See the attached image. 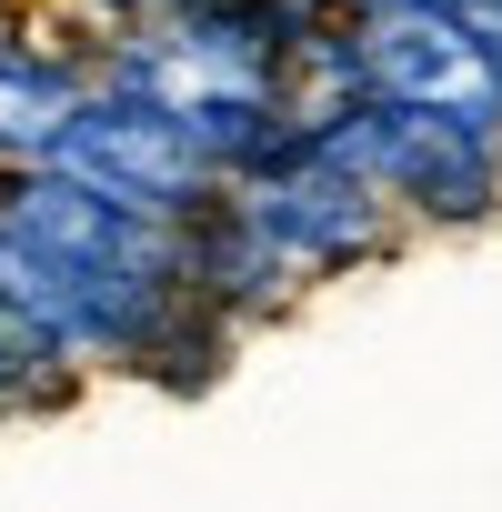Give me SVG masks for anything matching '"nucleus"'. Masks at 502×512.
<instances>
[{
    "label": "nucleus",
    "instance_id": "3",
    "mask_svg": "<svg viewBox=\"0 0 502 512\" xmlns=\"http://www.w3.org/2000/svg\"><path fill=\"white\" fill-rule=\"evenodd\" d=\"M61 382H71V342L0 282V402H51Z\"/></svg>",
    "mask_w": 502,
    "mask_h": 512
},
{
    "label": "nucleus",
    "instance_id": "1",
    "mask_svg": "<svg viewBox=\"0 0 502 512\" xmlns=\"http://www.w3.org/2000/svg\"><path fill=\"white\" fill-rule=\"evenodd\" d=\"M302 131H312V151H322L332 171L372 181L382 211L412 201V211H432V221H482V211L502 201V121L402 111V101H352V111L302 121Z\"/></svg>",
    "mask_w": 502,
    "mask_h": 512
},
{
    "label": "nucleus",
    "instance_id": "2",
    "mask_svg": "<svg viewBox=\"0 0 502 512\" xmlns=\"http://www.w3.org/2000/svg\"><path fill=\"white\" fill-rule=\"evenodd\" d=\"M41 171H61V181H81V191H101V201H121V211L161 221V231L231 191V181L201 161V141H191L161 101L111 91V81H91V91H81V111L61 121V141H51V161H41Z\"/></svg>",
    "mask_w": 502,
    "mask_h": 512
}]
</instances>
